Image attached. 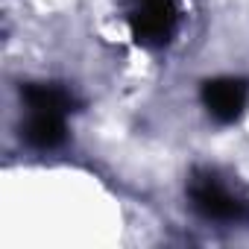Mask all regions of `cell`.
<instances>
[{"label": "cell", "mask_w": 249, "mask_h": 249, "mask_svg": "<svg viewBox=\"0 0 249 249\" xmlns=\"http://www.w3.org/2000/svg\"><path fill=\"white\" fill-rule=\"evenodd\" d=\"M129 24L141 44H164L176 27V3L173 0H135Z\"/></svg>", "instance_id": "cell-1"}, {"label": "cell", "mask_w": 249, "mask_h": 249, "mask_svg": "<svg viewBox=\"0 0 249 249\" xmlns=\"http://www.w3.org/2000/svg\"><path fill=\"white\" fill-rule=\"evenodd\" d=\"M249 88L243 79L234 76H223V79H211L202 85V103L211 111V117H217L220 123H229L234 117H240L243 106H246Z\"/></svg>", "instance_id": "cell-2"}, {"label": "cell", "mask_w": 249, "mask_h": 249, "mask_svg": "<svg viewBox=\"0 0 249 249\" xmlns=\"http://www.w3.org/2000/svg\"><path fill=\"white\" fill-rule=\"evenodd\" d=\"M191 199L194 208L211 220H234L240 214V202L214 176H196L191 182Z\"/></svg>", "instance_id": "cell-3"}, {"label": "cell", "mask_w": 249, "mask_h": 249, "mask_svg": "<svg viewBox=\"0 0 249 249\" xmlns=\"http://www.w3.org/2000/svg\"><path fill=\"white\" fill-rule=\"evenodd\" d=\"M24 138L38 150H53L65 141V114L53 111H30V120L24 126Z\"/></svg>", "instance_id": "cell-4"}, {"label": "cell", "mask_w": 249, "mask_h": 249, "mask_svg": "<svg viewBox=\"0 0 249 249\" xmlns=\"http://www.w3.org/2000/svg\"><path fill=\"white\" fill-rule=\"evenodd\" d=\"M24 100L30 106V111H53V114H68L73 108V97L59 88V85H27Z\"/></svg>", "instance_id": "cell-5"}]
</instances>
